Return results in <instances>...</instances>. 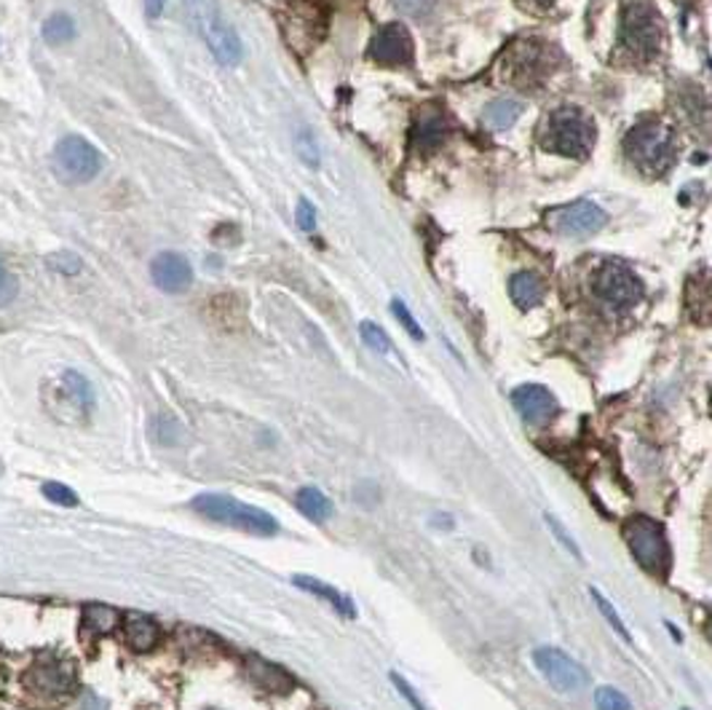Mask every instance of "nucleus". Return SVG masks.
<instances>
[{
	"mask_svg": "<svg viewBox=\"0 0 712 710\" xmlns=\"http://www.w3.org/2000/svg\"><path fill=\"white\" fill-rule=\"evenodd\" d=\"M624 153L646 177H662L677 155L675 132L662 121H640L624 137Z\"/></svg>",
	"mask_w": 712,
	"mask_h": 710,
	"instance_id": "1",
	"label": "nucleus"
},
{
	"mask_svg": "<svg viewBox=\"0 0 712 710\" xmlns=\"http://www.w3.org/2000/svg\"><path fill=\"white\" fill-rule=\"evenodd\" d=\"M193 507L199 515L210 518V521L220 525H230V528L247 531V534L254 536H274L279 531V523H276L274 515H268L260 507L245 505V501L234 499V496L223 494H201L193 499Z\"/></svg>",
	"mask_w": 712,
	"mask_h": 710,
	"instance_id": "2",
	"label": "nucleus"
},
{
	"mask_svg": "<svg viewBox=\"0 0 712 710\" xmlns=\"http://www.w3.org/2000/svg\"><path fill=\"white\" fill-rule=\"evenodd\" d=\"M664 27L657 9L646 0H629L622 20V49L629 60L653 62L662 51Z\"/></svg>",
	"mask_w": 712,
	"mask_h": 710,
	"instance_id": "3",
	"label": "nucleus"
},
{
	"mask_svg": "<svg viewBox=\"0 0 712 710\" xmlns=\"http://www.w3.org/2000/svg\"><path fill=\"white\" fill-rule=\"evenodd\" d=\"M185 3H188L190 20H193L196 30L204 38V43L210 46L214 60H217L220 65H239L245 49H241L239 33L225 20L220 5L214 3V0H185Z\"/></svg>",
	"mask_w": 712,
	"mask_h": 710,
	"instance_id": "4",
	"label": "nucleus"
},
{
	"mask_svg": "<svg viewBox=\"0 0 712 710\" xmlns=\"http://www.w3.org/2000/svg\"><path fill=\"white\" fill-rule=\"evenodd\" d=\"M624 541H627L629 552L635 556V561L640 563L642 571L648 574L664 576L670 571V563H673V552H670L667 534H664V525L651 521V518H629L622 528Z\"/></svg>",
	"mask_w": 712,
	"mask_h": 710,
	"instance_id": "5",
	"label": "nucleus"
},
{
	"mask_svg": "<svg viewBox=\"0 0 712 710\" xmlns=\"http://www.w3.org/2000/svg\"><path fill=\"white\" fill-rule=\"evenodd\" d=\"M595 146V124L576 108H560L549 115L544 148L571 159H587Z\"/></svg>",
	"mask_w": 712,
	"mask_h": 710,
	"instance_id": "6",
	"label": "nucleus"
},
{
	"mask_svg": "<svg viewBox=\"0 0 712 710\" xmlns=\"http://www.w3.org/2000/svg\"><path fill=\"white\" fill-rule=\"evenodd\" d=\"M75 681H78L75 662L62 655H54V651H46V655L36 657L30 671L25 673V689L36 700L60 702L75 689Z\"/></svg>",
	"mask_w": 712,
	"mask_h": 710,
	"instance_id": "7",
	"label": "nucleus"
},
{
	"mask_svg": "<svg viewBox=\"0 0 712 710\" xmlns=\"http://www.w3.org/2000/svg\"><path fill=\"white\" fill-rule=\"evenodd\" d=\"M51 166L65 186H86L102 172V155L86 137L65 135L54 146Z\"/></svg>",
	"mask_w": 712,
	"mask_h": 710,
	"instance_id": "8",
	"label": "nucleus"
},
{
	"mask_svg": "<svg viewBox=\"0 0 712 710\" xmlns=\"http://www.w3.org/2000/svg\"><path fill=\"white\" fill-rule=\"evenodd\" d=\"M592 290L605 309L624 314V311L635 309L642 298V282L638 279L629 265L619 261H608L598 269L592 282Z\"/></svg>",
	"mask_w": 712,
	"mask_h": 710,
	"instance_id": "9",
	"label": "nucleus"
},
{
	"mask_svg": "<svg viewBox=\"0 0 712 710\" xmlns=\"http://www.w3.org/2000/svg\"><path fill=\"white\" fill-rule=\"evenodd\" d=\"M560 62L563 60H560V51L554 46L530 38L514 46L512 57H509V73L517 80V86H528L552 75Z\"/></svg>",
	"mask_w": 712,
	"mask_h": 710,
	"instance_id": "10",
	"label": "nucleus"
},
{
	"mask_svg": "<svg viewBox=\"0 0 712 710\" xmlns=\"http://www.w3.org/2000/svg\"><path fill=\"white\" fill-rule=\"evenodd\" d=\"M534 662L544 678L549 681V686H552L554 692H560V695H573V692L584 689V686L589 684V675L584 671V665H578L573 657L554 649V646H541V649H536Z\"/></svg>",
	"mask_w": 712,
	"mask_h": 710,
	"instance_id": "11",
	"label": "nucleus"
},
{
	"mask_svg": "<svg viewBox=\"0 0 712 710\" xmlns=\"http://www.w3.org/2000/svg\"><path fill=\"white\" fill-rule=\"evenodd\" d=\"M370 57L378 65H399L408 67L413 62V38H410L404 25H384L375 33L373 43H370Z\"/></svg>",
	"mask_w": 712,
	"mask_h": 710,
	"instance_id": "12",
	"label": "nucleus"
},
{
	"mask_svg": "<svg viewBox=\"0 0 712 710\" xmlns=\"http://www.w3.org/2000/svg\"><path fill=\"white\" fill-rule=\"evenodd\" d=\"M605 223L608 215L592 201H576V204L563 207L552 215V228L563 236H576V239L598 234Z\"/></svg>",
	"mask_w": 712,
	"mask_h": 710,
	"instance_id": "13",
	"label": "nucleus"
},
{
	"mask_svg": "<svg viewBox=\"0 0 712 710\" xmlns=\"http://www.w3.org/2000/svg\"><path fill=\"white\" fill-rule=\"evenodd\" d=\"M150 276L153 285L164 292H185L193 282V269H190L188 258L179 252H159L150 263Z\"/></svg>",
	"mask_w": 712,
	"mask_h": 710,
	"instance_id": "14",
	"label": "nucleus"
},
{
	"mask_svg": "<svg viewBox=\"0 0 712 710\" xmlns=\"http://www.w3.org/2000/svg\"><path fill=\"white\" fill-rule=\"evenodd\" d=\"M512 406L528 424H547L558 413V400L552 397V391L538 384L517 386L512 391Z\"/></svg>",
	"mask_w": 712,
	"mask_h": 710,
	"instance_id": "15",
	"label": "nucleus"
},
{
	"mask_svg": "<svg viewBox=\"0 0 712 710\" xmlns=\"http://www.w3.org/2000/svg\"><path fill=\"white\" fill-rule=\"evenodd\" d=\"M57 391L65 402H71L73 408H78L80 413H89L95 408V391H91V384L80 373L65 371L57 381Z\"/></svg>",
	"mask_w": 712,
	"mask_h": 710,
	"instance_id": "16",
	"label": "nucleus"
},
{
	"mask_svg": "<svg viewBox=\"0 0 712 710\" xmlns=\"http://www.w3.org/2000/svg\"><path fill=\"white\" fill-rule=\"evenodd\" d=\"M448 129L450 124L448 119H445V113L437 111V108H426V111L419 115V124H415V146L424 150L437 148L439 142L445 140V135H448Z\"/></svg>",
	"mask_w": 712,
	"mask_h": 710,
	"instance_id": "17",
	"label": "nucleus"
},
{
	"mask_svg": "<svg viewBox=\"0 0 712 710\" xmlns=\"http://www.w3.org/2000/svg\"><path fill=\"white\" fill-rule=\"evenodd\" d=\"M121 614L110 606L102 603H91L84 609V636L89 640H97L100 636H108L118 627Z\"/></svg>",
	"mask_w": 712,
	"mask_h": 710,
	"instance_id": "18",
	"label": "nucleus"
},
{
	"mask_svg": "<svg viewBox=\"0 0 712 710\" xmlns=\"http://www.w3.org/2000/svg\"><path fill=\"white\" fill-rule=\"evenodd\" d=\"M292 582L300 587V590L314 593L316 598L327 600V603H329V606H335V609H338L343 616H357L354 603H351V600L346 598V596H340V593L335 590L333 585H324V582H322V580H316V576H305V574H298Z\"/></svg>",
	"mask_w": 712,
	"mask_h": 710,
	"instance_id": "19",
	"label": "nucleus"
},
{
	"mask_svg": "<svg viewBox=\"0 0 712 710\" xmlns=\"http://www.w3.org/2000/svg\"><path fill=\"white\" fill-rule=\"evenodd\" d=\"M159 638H161V631L150 616L145 614L126 616V640H129L132 649L150 651L155 644H159Z\"/></svg>",
	"mask_w": 712,
	"mask_h": 710,
	"instance_id": "20",
	"label": "nucleus"
},
{
	"mask_svg": "<svg viewBox=\"0 0 712 710\" xmlns=\"http://www.w3.org/2000/svg\"><path fill=\"white\" fill-rule=\"evenodd\" d=\"M250 675L263 689L276 692V695H287L292 689V678L282 668L271 665V662L260 660V657H250Z\"/></svg>",
	"mask_w": 712,
	"mask_h": 710,
	"instance_id": "21",
	"label": "nucleus"
},
{
	"mask_svg": "<svg viewBox=\"0 0 712 710\" xmlns=\"http://www.w3.org/2000/svg\"><path fill=\"white\" fill-rule=\"evenodd\" d=\"M509 296H512L514 303L520 306L523 311L534 309V306L541 303L544 296V285L536 274H514L512 282H509Z\"/></svg>",
	"mask_w": 712,
	"mask_h": 710,
	"instance_id": "22",
	"label": "nucleus"
},
{
	"mask_svg": "<svg viewBox=\"0 0 712 710\" xmlns=\"http://www.w3.org/2000/svg\"><path fill=\"white\" fill-rule=\"evenodd\" d=\"M40 36H43L49 46H65L78 36V25H75L73 16L65 14V11H54V14L46 16L43 27H40Z\"/></svg>",
	"mask_w": 712,
	"mask_h": 710,
	"instance_id": "23",
	"label": "nucleus"
},
{
	"mask_svg": "<svg viewBox=\"0 0 712 710\" xmlns=\"http://www.w3.org/2000/svg\"><path fill=\"white\" fill-rule=\"evenodd\" d=\"M295 505H298V510L303 512L305 518H311V521L316 523L327 521V518L333 515V505H329V499L314 486L300 488L298 494H295Z\"/></svg>",
	"mask_w": 712,
	"mask_h": 710,
	"instance_id": "24",
	"label": "nucleus"
},
{
	"mask_svg": "<svg viewBox=\"0 0 712 710\" xmlns=\"http://www.w3.org/2000/svg\"><path fill=\"white\" fill-rule=\"evenodd\" d=\"M520 115H523V105L517 100H496L485 111V121L490 129H509Z\"/></svg>",
	"mask_w": 712,
	"mask_h": 710,
	"instance_id": "25",
	"label": "nucleus"
},
{
	"mask_svg": "<svg viewBox=\"0 0 712 710\" xmlns=\"http://www.w3.org/2000/svg\"><path fill=\"white\" fill-rule=\"evenodd\" d=\"M46 265L60 276H78L80 271H84V261H80V258L71 250L51 252V256L46 258Z\"/></svg>",
	"mask_w": 712,
	"mask_h": 710,
	"instance_id": "26",
	"label": "nucleus"
},
{
	"mask_svg": "<svg viewBox=\"0 0 712 710\" xmlns=\"http://www.w3.org/2000/svg\"><path fill=\"white\" fill-rule=\"evenodd\" d=\"M589 593H592L595 603H598V611L605 616V622L613 627V633H616L619 638L627 640V644H629V640H633V636H629V631H627V627H624V620L616 614V609H613V606H611V600H605L603 596H600L598 590H595V587Z\"/></svg>",
	"mask_w": 712,
	"mask_h": 710,
	"instance_id": "27",
	"label": "nucleus"
},
{
	"mask_svg": "<svg viewBox=\"0 0 712 710\" xmlns=\"http://www.w3.org/2000/svg\"><path fill=\"white\" fill-rule=\"evenodd\" d=\"M359 333H362V340L370 346V349L378 351V354H391V338L386 336L384 327L373 325V322H362Z\"/></svg>",
	"mask_w": 712,
	"mask_h": 710,
	"instance_id": "28",
	"label": "nucleus"
},
{
	"mask_svg": "<svg viewBox=\"0 0 712 710\" xmlns=\"http://www.w3.org/2000/svg\"><path fill=\"white\" fill-rule=\"evenodd\" d=\"M595 706H598V710H633L627 697L619 689H613V686H600L595 692Z\"/></svg>",
	"mask_w": 712,
	"mask_h": 710,
	"instance_id": "29",
	"label": "nucleus"
},
{
	"mask_svg": "<svg viewBox=\"0 0 712 710\" xmlns=\"http://www.w3.org/2000/svg\"><path fill=\"white\" fill-rule=\"evenodd\" d=\"M16 296H20V279L9 265L0 261V309L14 303Z\"/></svg>",
	"mask_w": 712,
	"mask_h": 710,
	"instance_id": "30",
	"label": "nucleus"
},
{
	"mask_svg": "<svg viewBox=\"0 0 712 710\" xmlns=\"http://www.w3.org/2000/svg\"><path fill=\"white\" fill-rule=\"evenodd\" d=\"M43 496L49 501H54V505H60V507H75V505H78V494H75L73 488L62 486V483H46Z\"/></svg>",
	"mask_w": 712,
	"mask_h": 710,
	"instance_id": "31",
	"label": "nucleus"
},
{
	"mask_svg": "<svg viewBox=\"0 0 712 710\" xmlns=\"http://www.w3.org/2000/svg\"><path fill=\"white\" fill-rule=\"evenodd\" d=\"M391 311H394V316L399 320V325H402L410 336L424 340V331H421V325L413 320V314H410V309L402 303V300H391Z\"/></svg>",
	"mask_w": 712,
	"mask_h": 710,
	"instance_id": "32",
	"label": "nucleus"
},
{
	"mask_svg": "<svg viewBox=\"0 0 712 710\" xmlns=\"http://www.w3.org/2000/svg\"><path fill=\"white\" fill-rule=\"evenodd\" d=\"M434 3H437V0H394V5H397L399 14L419 16V20L434 9Z\"/></svg>",
	"mask_w": 712,
	"mask_h": 710,
	"instance_id": "33",
	"label": "nucleus"
},
{
	"mask_svg": "<svg viewBox=\"0 0 712 710\" xmlns=\"http://www.w3.org/2000/svg\"><path fill=\"white\" fill-rule=\"evenodd\" d=\"M298 150H300V155H303L305 164H311V166L320 164V150H316L314 137H311L309 132H300L298 135Z\"/></svg>",
	"mask_w": 712,
	"mask_h": 710,
	"instance_id": "34",
	"label": "nucleus"
},
{
	"mask_svg": "<svg viewBox=\"0 0 712 710\" xmlns=\"http://www.w3.org/2000/svg\"><path fill=\"white\" fill-rule=\"evenodd\" d=\"M547 523H549V528H552V531H554V536H558V539H560V545H563V547H565V550H569V552H571V556H573V558H578V561H582V550H578V547H576V541H573V539H571V536H569V534H565V531H563V525H560V523H558V518H552V515H547Z\"/></svg>",
	"mask_w": 712,
	"mask_h": 710,
	"instance_id": "35",
	"label": "nucleus"
},
{
	"mask_svg": "<svg viewBox=\"0 0 712 710\" xmlns=\"http://www.w3.org/2000/svg\"><path fill=\"white\" fill-rule=\"evenodd\" d=\"M391 681H394V686H397V689H399V695H402L404 700H408L410 706H413V710H426L424 702H421V700H419V695H415V692H413V686H410L408 681L402 678V675L391 673Z\"/></svg>",
	"mask_w": 712,
	"mask_h": 710,
	"instance_id": "36",
	"label": "nucleus"
},
{
	"mask_svg": "<svg viewBox=\"0 0 712 710\" xmlns=\"http://www.w3.org/2000/svg\"><path fill=\"white\" fill-rule=\"evenodd\" d=\"M298 223H300V228H303V231H314L316 228L314 207H311L305 199L298 204Z\"/></svg>",
	"mask_w": 712,
	"mask_h": 710,
	"instance_id": "37",
	"label": "nucleus"
},
{
	"mask_svg": "<svg viewBox=\"0 0 712 710\" xmlns=\"http://www.w3.org/2000/svg\"><path fill=\"white\" fill-rule=\"evenodd\" d=\"M166 9V0H145V14H148V20H159L161 14H164Z\"/></svg>",
	"mask_w": 712,
	"mask_h": 710,
	"instance_id": "38",
	"label": "nucleus"
},
{
	"mask_svg": "<svg viewBox=\"0 0 712 710\" xmlns=\"http://www.w3.org/2000/svg\"><path fill=\"white\" fill-rule=\"evenodd\" d=\"M538 3H549V0H538Z\"/></svg>",
	"mask_w": 712,
	"mask_h": 710,
	"instance_id": "39",
	"label": "nucleus"
}]
</instances>
